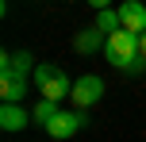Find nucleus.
<instances>
[{"instance_id":"11","label":"nucleus","mask_w":146,"mask_h":142,"mask_svg":"<svg viewBox=\"0 0 146 142\" xmlns=\"http://www.w3.org/2000/svg\"><path fill=\"white\" fill-rule=\"evenodd\" d=\"M54 112H58V100H38V104H35V112H31V115H35V123H38V127H46V123H50L54 119Z\"/></svg>"},{"instance_id":"12","label":"nucleus","mask_w":146,"mask_h":142,"mask_svg":"<svg viewBox=\"0 0 146 142\" xmlns=\"http://www.w3.org/2000/svg\"><path fill=\"white\" fill-rule=\"evenodd\" d=\"M88 4H92L96 12H100V8H111V0H88Z\"/></svg>"},{"instance_id":"6","label":"nucleus","mask_w":146,"mask_h":142,"mask_svg":"<svg viewBox=\"0 0 146 142\" xmlns=\"http://www.w3.org/2000/svg\"><path fill=\"white\" fill-rule=\"evenodd\" d=\"M31 77H19V73H0V100H12V104H23L31 92Z\"/></svg>"},{"instance_id":"8","label":"nucleus","mask_w":146,"mask_h":142,"mask_svg":"<svg viewBox=\"0 0 146 142\" xmlns=\"http://www.w3.org/2000/svg\"><path fill=\"white\" fill-rule=\"evenodd\" d=\"M119 23L127 31H135V35H142L146 31V4L142 0H123L119 4Z\"/></svg>"},{"instance_id":"3","label":"nucleus","mask_w":146,"mask_h":142,"mask_svg":"<svg viewBox=\"0 0 146 142\" xmlns=\"http://www.w3.org/2000/svg\"><path fill=\"white\" fill-rule=\"evenodd\" d=\"M85 123H88V115H85V108H58L54 112V119L46 123V135L50 138H73V135H81L85 131Z\"/></svg>"},{"instance_id":"10","label":"nucleus","mask_w":146,"mask_h":142,"mask_svg":"<svg viewBox=\"0 0 146 142\" xmlns=\"http://www.w3.org/2000/svg\"><path fill=\"white\" fill-rule=\"evenodd\" d=\"M96 27H100L104 35L119 31V27H123V23H119V8H100V12H96Z\"/></svg>"},{"instance_id":"2","label":"nucleus","mask_w":146,"mask_h":142,"mask_svg":"<svg viewBox=\"0 0 146 142\" xmlns=\"http://www.w3.org/2000/svg\"><path fill=\"white\" fill-rule=\"evenodd\" d=\"M31 81H35V89H38V96H46V100H66L69 92H73V81L66 73H62L58 65H35V77H31Z\"/></svg>"},{"instance_id":"13","label":"nucleus","mask_w":146,"mask_h":142,"mask_svg":"<svg viewBox=\"0 0 146 142\" xmlns=\"http://www.w3.org/2000/svg\"><path fill=\"white\" fill-rule=\"evenodd\" d=\"M139 54H142V58H146V31H142V35H139Z\"/></svg>"},{"instance_id":"5","label":"nucleus","mask_w":146,"mask_h":142,"mask_svg":"<svg viewBox=\"0 0 146 142\" xmlns=\"http://www.w3.org/2000/svg\"><path fill=\"white\" fill-rule=\"evenodd\" d=\"M31 119H35V115H31L23 104H12V100H4V104H0V131H8V135L27 131Z\"/></svg>"},{"instance_id":"9","label":"nucleus","mask_w":146,"mask_h":142,"mask_svg":"<svg viewBox=\"0 0 146 142\" xmlns=\"http://www.w3.org/2000/svg\"><path fill=\"white\" fill-rule=\"evenodd\" d=\"M104 42H108V35H104V31H100V27L92 23V27H85V31H81L77 38H73V50H77V54H85V58H88V54L104 50Z\"/></svg>"},{"instance_id":"7","label":"nucleus","mask_w":146,"mask_h":142,"mask_svg":"<svg viewBox=\"0 0 146 142\" xmlns=\"http://www.w3.org/2000/svg\"><path fill=\"white\" fill-rule=\"evenodd\" d=\"M0 73H19V77H35V61L27 50H4L0 54Z\"/></svg>"},{"instance_id":"1","label":"nucleus","mask_w":146,"mask_h":142,"mask_svg":"<svg viewBox=\"0 0 146 142\" xmlns=\"http://www.w3.org/2000/svg\"><path fill=\"white\" fill-rule=\"evenodd\" d=\"M104 58H108V65L115 69V73H123V69L139 58V35H135V31H127V27L111 31L108 42H104Z\"/></svg>"},{"instance_id":"4","label":"nucleus","mask_w":146,"mask_h":142,"mask_svg":"<svg viewBox=\"0 0 146 142\" xmlns=\"http://www.w3.org/2000/svg\"><path fill=\"white\" fill-rule=\"evenodd\" d=\"M69 100H73L77 108H85V112H88L92 104H100V100H104V81H100L96 73H85V77H77V81H73V92H69Z\"/></svg>"}]
</instances>
